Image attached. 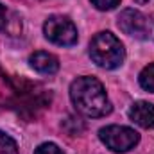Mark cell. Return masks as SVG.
I'll use <instances>...</instances> for the list:
<instances>
[{
  "instance_id": "obj_9",
  "label": "cell",
  "mask_w": 154,
  "mask_h": 154,
  "mask_svg": "<svg viewBox=\"0 0 154 154\" xmlns=\"http://www.w3.org/2000/svg\"><path fill=\"white\" fill-rule=\"evenodd\" d=\"M0 154H18L16 142L4 131H0Z\"/></svg>"
},
{
  "instance_id": "obj_11",
  "label": "cell",
  "mask_w": 154,
  "mask_h": 154,
  "mask_svg": "<svg viewBox=\"0 0 154 154\" xmlns=\"http://www.w3.org/2000/svg\"><path fill=\"white\" fill-rule=\"evenodd\" d=\"M34 154H63V151L56 145V143H41Z\"/></svg>"
},
{
  "instance_id": "obj_2",
  "label": "cell",
  "mask_w": 154,
  "mask_h": 154,
  "mask_svg": "<svg viewBox=\"0 0 154 154\" xmlns=\"http://www.w3.org/2000/svg\"><path fill=\"white\" fill-rule=\"evenodd\" d=\"M90 56L97 66L106 68V70H113L124 63L125 48H124L122 41L113 32L104 31V32L95 34L93 39L90 41Z\"/></svg>"
},
{
  "instance_id": "obj_4",
  "label": "cell",
  "mask_w": 154,
  "mask_h": 154,
  "mask_svg": "<svg viewBox=\"0 0 154 154\" xmlns=\"http://www.w3.org/2000/svg\"><path fill=\"white\" fill-rule=\"evenodd\" d=\"M45 38L59 47H72L77 43V29L74 22L61 14H52L43 25Z\"/></svg>"
},
{
  "instance_id": "obj_13",
  "label": "cell",
  "mask_w": 154,
  "mask_h": 154,
  "mask_svg": "<svg viewBox=\"0 0 154 154\" xmlns=\"http://www.w3.org/2000/svg\"><path fill=\"white\" fill-rule=\"evenodd\" d=\"M134 2H138V4H145V2H149V0H134Z\"/></svg>"
},
{
  "instance_id": "obj_7",
  "label": "cell",
  "mask_w": 154,
  "mask_h": 154,
  "mask_svg": "<svg viewBox=\"0 0 154 154\" xmlns=\"http://www.w3.org/2000/svg\"><path fill=\"white\" fill-rule=\"evenodd\" d=\"M29 63L31 66L38 72V74H43V75H52L59 70V61L54 54L50 52H43V50H38L34 52L31 57H29Z\"/></svg>"
},
{
  "instance_id": "obj_12",
  "label": "cell",
  "mask_w": 154,
  "mask_h": 154,
  "mask_svg": "<svg viewBox=\"0 0 154 154\" xmlns=\"http://www.w3.org/2000/svg\"><path fill=\"white\" fill-rule=\"evenodd\" d=\"M7 27V11H5V7L0 4V31H4Z\"/></svg>"
},
{
  "instance_id": "obj_3",
  "label": "cell",
  "mask_w": 154,
  "mask_h": 154,
  "mask_svg": "<svg viewBox=\"0 0 154 154\" xmlns=\"http://www.w3.org/2000/svg\"><path fill=\"white\" fill-rule=\"evenodd\" d=\"M99 138L113 152H127L140 142V134L125 125H106L99 131Z\"/></svg>"
},
{
  "instance_id": "obj_10",
  "label": "cell",
  "mask_w": 154,
  "mask_h": 154,
  "mask_svg": "<svg viewBox=\"0 0 154 154\" xmlns=\"http://www.w3.org/2000/svg\"><path fill=\"white\" fill-rule=\"evenodd\" d=\"M97 9H100V11H111V9H115L116 5L120 4V0H90Z\"/></svg>"
},
{
  "instance_id": "obj_6",
  "label": "cell",
  "mask_w": 154,
  "mask_h": 154,
  "mask_svg": "<svg viewBox=\"0 0 154 154\" xmlns=\"http://www.w3.org/2000/svg\"><path fill=\"white\" fill-rule=\"evenodd\" d=\"M129 118L136 125H140L143 129H152L154 127V106L151 102L138 100V102H134L129 108Z\"/></svg>"
},
{
  "instance_id": "obj_5",
  "label": "cell",
  "mask_w": 154,
  "mask_h": 154,
  "mask_svg": "<svg viewBox=\"0 0 154 154\" xmlns=\"http://www.w3.org/2000/svg\"><path fill=\"white\" fill-rule=\"evenodd\" d=\"M118 27L127 36L143 39L149 36L152 22L143 13L136 11V9H124L120 13V16H118Z\"/></svg>"
},
{
  "instance_id": "obj_1",
  "label": "cell",
  "mask_w": 154,
  "mask_h": 154,
  "mask_svg": "<svg viewBox=\"0 0 154 154\" xmlns=\"http://www.w3.org/2000/svg\"><path fill=\"white\" fill-rule=\"evenodd\" d=\"M70 99L77 111L90 118L106 116L111 111L106 90L95 77H77L70 86Z\"/></svg>"
},
{
  "instance_id": "obj_8",
  "label": "cell",
  "mask_w": 154,
  "mask_h": 154,
  "mask_svg": "<svg viewBox=\"0 0 154 154\" xmlns=\"http://www.w3.org/2000/svg\"><path fill=\"white\" fill-rule=\"evenodd\" d=\"M140 86L147 91L154 93V63L147 65L142 72H140Z\"/></svg>"
}]
</instances>
